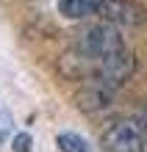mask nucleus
<instances>
[{
	"label": "nucleus",
	"instance_id": "obj_1",
	"mask_svg": "<svg viewBox=\"0 0 147 152\" xmlns=\"http://www.w3.org/2000/svg\"><path fill=\"white\" fill-rule=\"evenodd\" d=\"M106 152H147V119L144 116H125L111 122L100 136Z\"/></svg>",
	"mask_w": 147,
	"mask_h": 152
},
{
	"label": "nucleus",
	"instance_id": "obj_2",
	"mask_svg": "<svg viewBox=\"0 0 147 152\" xmlns=\"http://www.w3.org/2000/svg\"><path fill=\"white\" fill-rule=\"evenodd\" d=\"M100 17H103L106 22L117 25V28H133V25H142L144 22V8L139 3H133V0H103V6H100Z\"/></svg>",
	"mask_w": 147,
	"mask_h": 152
},
{
	"label": "nucleus",
	"instance_id": "obj_3",
	"mask_svg": "<svg viewBox=\"0 0 147 152\" xmlns=\"http://www.w3.org/2000/svg\"><path fill=\"white\" fill-rule=\"evenodd\" d=\"M111 94H114V88H108V86L86 83L81 88V94L75 97V105L81 111H100V108H106V105H111Z\"/></svg>",
	"mask_w": 147,
	"mask_h": 152
},
{
	"label": "nucleus",
	"instance_id": "obj_4",
	"mask_svg": "<svg viewBox=\"0 0 147 152\" xmlns=\"http://www.w3.org/2000/svg\"><path fill=\"white\" fill-rule=\"evenodd\" d=\"M103 0H58V11L69 20H86L92 14H100Z\"/></svg>",
	"mask_w": 147,
	"mask_h": 152
},
{
	"label": "nucleus",
	"instance_id": "obj_5",
	"mask_svg": "<svg viewBox=\"0 0 147 152\" xmlns=\"http://www.w3.org/2000/svg\"><path fill=\"white\" fill-rule=\"evenodd\" d=\"M56 147L61 152H92V147L81 136H75V133H58L56 136Z\"/></svg>",
	"mask_w": 147,
	"mask_h": 152
},
{
	"label": "nucleus",
	"instance_id": "obj_6",
	"mask_svg": "<svg viewBox=\"0 0 147 152\" xmlns=\"http://www.w3.org/2000/svg\"><path fill=\"white\" fill-rule=\"evenodd\" d=\"M11 127H14V119H11V113H8V108L0 102V144L6 141V136L11 133Z\"/></svg>",
	"mask_w": 147,
	"mask_h": 152
},
{
	"label": "nucleus",
	"instance_id": "obj_7",
	"mask_svg": "<svg viewBox=\"0 0 147 152\" xmlns=\"http://www.w3.org/2000/svg\"><path fill=\"white\" fill-rule=\"evenodd\" d=\"M11 147H14V152H31V136L28 133H17Z\"/></svg>",
	"mask_w": 147,
	"mask_h": 152
}]
</instances>
